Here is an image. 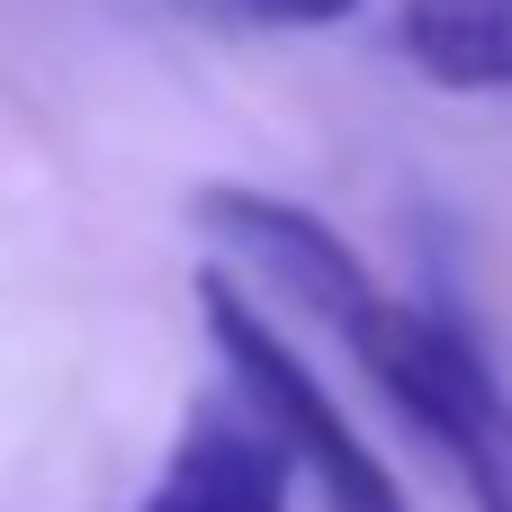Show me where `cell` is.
<instances>
[{
  "label": "cell",
  "instance_id": "obj_3",
  "mask_svg": "<svg viewBox=\"0 0 512 512\" xmlns=\"http://www.w3.org/2000/svg\"><path fill=\"white\" fill-rule=\"evenodd\" d=\"M396 45L441 90H512V0H396Z\"/></svg>",
  "mask_w": 512,
  "mask_h": 512
},
{
  "label": "cell",
  "instance_id": "obj_1",
  "mask_svg": "<svg viewBox=\"0 0 512 512\" xmlns=\"http://www.w3.org/2000/svg\"><path fill=\"white\" fill-rule=\"evenodd\" d=\"M198 306H207V342H216V360H225L234 405L279 441L288 477H315L324 512H405V486L387 477V459L351 432V414L324 396V378L288 351V333H279L225 270L198 279Z\"/></svg>",
  "mask_w": 512,
  "mask_h": 512
},
{
  "label": "cell",
  "instance_id": "obj_4",
  "mask_svg": "<svg viewBox=\"0 0 512 512\" xmlns=\"http://www.w3.org/2000/svg\"><path fill=\"white\" fill-rule=\"evenodd\" d=\"M189 9H207V18H225V27H333V18H351L360 0H189Z\"/></svg>",
  "mask_w": 512,
  "mask_h": 512
},
{
  "label": "cell",
  "instance_id": "obj_2",
  "mask_svg": "<svg viewBox=\"0 0 512 512\" xmlns=\"http://www.w3.org/2000/svg\"><path fill=\"white\" fill-rule=\"evenodd\" d=\"M135 512H288V459L243 405H198Z\"/></svg>",
  "mask_w": 512,
  "mask_h": 512
}]
</instances>
